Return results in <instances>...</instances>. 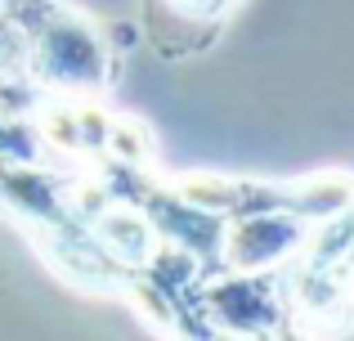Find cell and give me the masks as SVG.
Here are the masks:
<instances>
[{
	"label": "cell",
	"instance_id": "4",
	"mask_svg": "<svg viewBox=\"0 0 354 341\" xmlns=\"http://www.w3.org/2000/svg\"><path fill=\"white\" fill-rule=\"evenodd\" d=\"M238 0H148V41L166 59L198 54Z\"/></svg>",
	"mask_w": 354,
	"mask_h": 341
},
{
	"label": "cell",
	"instance_id": "1",
	"mask_svg": "<svg viewBox=\"0 0 354 341\" xmlns=\"http://www.w3.org/2000/svg\"><path fill=\"white\" fill-rule=\"evenodd\" d=\"M27 32V77L45 90H99L113 81L108 36L54 0H5Z\"/></svg>",
	"mask_w": 354,
	"mask_h": 341
},
{
	"label": "cell",
	"instance_id": "5",
	"mask_svg": "<svg viewBox=\"0 0 354 341\" xmlns=\"http://www.w3.org/2000/svg\"><path fill=\"white\" fill-rule=\"evenodd\" d=\"M0 5H5V0H0Z\"/></svg>",
	"mask_w": 354,
	"mask_h": 341
},
{
	"label": "cell",
	"instance_id": "3",
	"mask_svg": "<svg viewBox=\"0 0 354 341\" xmlns=\"http://www.w3.org/2000/svg\"><path fill=\"white\" fill-rule=\"evenodd\" d=\"M310 216L296 211H247L234 220V229L225 234V270H265V265L283 261L292 247H301L310 238L305 229Z\"/></svg>",
	"mask_w": 354,
	"mask_h": 341
},
{
	"label": "cell",
	"instance_id": "2",
	"mask_svg": "<svg viewBox=\"0 0 354 341\" xmlns=\"http://www.w3.org/2000/svg\"><path fill=\"white\" fill-rule=\"evenodd\" d=\"M202 310L211 324L225 333H274L283 324V297H278V274L238 270V279H225L202 297Z\"/></svg>",
	"mask_w": 354,
	"mask_h": 341
}]
</instances>
